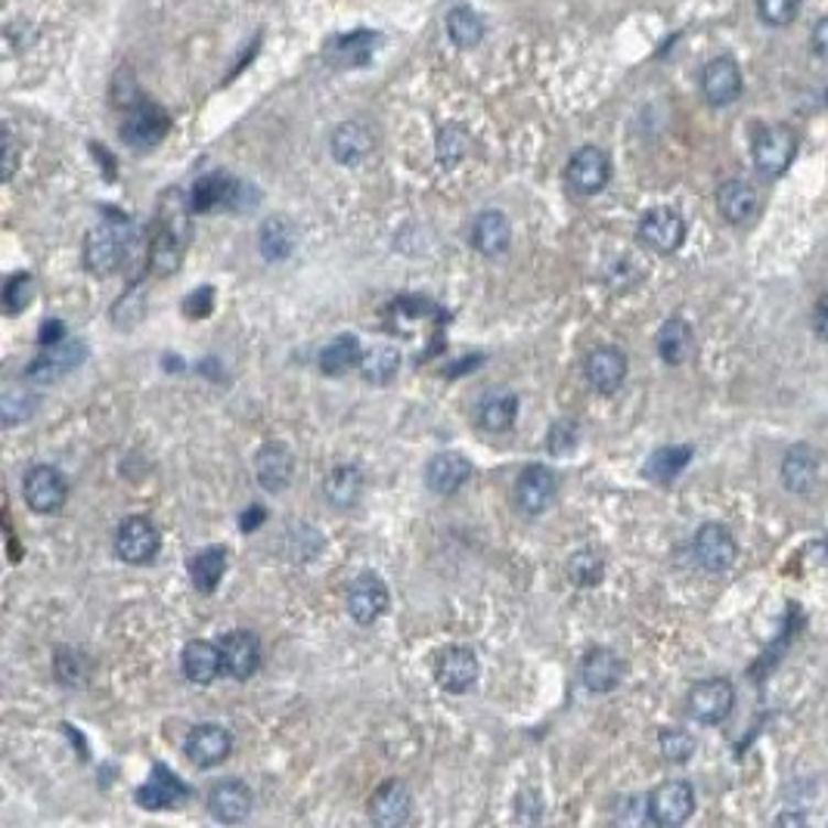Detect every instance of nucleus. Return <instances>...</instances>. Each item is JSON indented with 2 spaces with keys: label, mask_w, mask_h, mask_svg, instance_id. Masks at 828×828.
I'll list each match as a JSON object with an SVG mask.
<instances>
[{
  "label": "nucleus",
  "mask_w": 828,
  "mask_h": 828,
  "mask_svg": "<svg viewBox=\"0 0 828 828\" xmlns=\"http://www.w3.org/2000/svg\"><path fill=\"white\" fill-rule=\"evenodd\" d=\"M810 44H813V53H816V56H819L822 63H828V17L816 22Z\"/></svg>",
  "instance_id": "nucleus-51"
},
{
  "label": "nucleus",
  "mask_w": 828,
  "mask_h": 828,
  "mask_svg": "<svg viewBox=\"0 0 828 828\" xmlns=\"http://www.w3.org/2000/svg\"><path fill=\"white\" fill-rule=\"evenodd\" d=\"M742 68L732 56H717L701 68V94L710 106H732L742 97Z\"/></svg>",
  "instance_id": "nucleus-20"
},
{
  "label": "nucleus",
  "mask_w": 828,
  "mask_h": 828,
  "mask_svg": "<svg viewBox=\"0 0 828 828\" xmlns=\"http://www.w3.org/2000/svg\"><path fill=\"white\" fill-rule=\"evenodd\" d=\"M568 184L580 196H596L602 193L611 181V159L599 146H580L571 162H568Z\"/></svg>",
  "instance_id": "nucleus-15"
},
{
  "label": "nucleus",
  "mask_w": 828,
  "mask_h": 828,
  "mask_svg": "<svg viewBox=\"0 0 828 828\" xmlns=\"http://www.w3.org/2000/svg\"><path fill=\"white\" fill-rule=\"evenodd\" d=\"M292 472H295V457L283 440H271L258 450L254 457V475L261 481V488L271 493L286 491L292 484Z\"/></svg>",
  "instance_id": "nucleus-23"
},
{
  "label": "nucleus",
  "mask_w": 828,
  "mask_h": 828,
  "mask_svg": "<svg viewBox=\"0 0 828 828\" xmlns=\"http://www.w3.org/2000/svg\"><path fill=\"white\" fill-rule=\"evenodd\" d=\"M189 568V580L199 592H215L218 584L224 580V571H227V546H205L199 553H193V558L186 562Z\"/></svg>",
  "instance_id": "nucleus-32"
},
{
  "label": "nucleus",
  "mask_w": 828,
  "mask_h": 828,
  "mask_svg": "<svg viewBox=\"0 0 828 828\" xmlns=\"http://www.w3.org/2000/svg\"><path fill=\"white\" fill-rule=\"evenodd\" d=\"M695 813V792L689 782L683 778H671L658 785L649 795V819L661 828H676L683 822H689V816Z\"/></svg>",
  "instance_id": "nucleus-9"
},
{
  "label": "nucleus",
  "mask_w": 828,
  "mask_h": 828,
  "mask_svg": "<svg viewBox=\"0 0 828 828\" xmlns=\"http://www.w3.org/2000/svg\"><path fill=\"white\" fill-rule=\"evenodd\" d=\"M636 237L643 242L649 252L655 254H674L683 242H686V220L676 208H652L645 211L640 227H636Z\"/></svg>",
  "instance_id": "nucleus-8"
},
{
  "label": "nucleus",
  "mask_w": 828,
  "mask_h": 828,
  "mask_svg": "<svg viewBox=\"0 0 828 828\" xmlns=\"http://www.w3.org/2000/svg\"><path fill=\"white\" fill-rule=\"evenodd\" d=\"M447 34H450V41L457 47L472 51V47L481 44V37H484V19L478 17L475 10H469V7H457L447 17Z\"/></svg>",
  "instance_id": "nucleus-41"
},
{
  "label": "nucleus",
  "mask_w": 828,
  "mask_h": 828,
  "mask_svg": "<svg viewBox=\"0 0 828 828\" xmlns=\"http://www.w3.org/2000/svg\"><path fill=\"white\" fill-rule=\"evenodd\" d=\"M389 587H385V580L375 575V571L357 575L355 580H351V587H348V599H345L348 614H351L360 627L375 624V621L389 611Z\"/></svg>",
  "instance_id": "nucleus-12"
},
{
  "label": "nucleus",
  "mask_w": 828,
  "mask_h": 828,
  "mask_svg": "<svg viewBox=\"0 0 828 828\" xmlns=\"http://www.w3.org/2000/svg\"><path fill=\"white\" fill-rule=\"evenodd\" d=\"M184 676L196 686H208L224 674V658H220V645L208 643V640H189L184 645Z\"/></svg>",
  "instance_id": "nucleus-29"
},
{
  "label": "nucleus",
  "mask_w": 828,
  "mask_h": 828,
  "mask_svg": "<svg viewBox=\"0 0 828 828\" xmlns=\"http://www.w3.org/2000/svg\"><path fill=\"white\" fill-rule=\"evenodd\" d=\"M568 577L575 580L577 587H599L602 577H606V562L592 549H577L571 562H568Z\"/></svg>",
  "instance_id": "nucleus-42"
},
{
  "label": "nucleus",
  "mask_w": 828,
  "mask_h": 828,
  "mask_svg": "<svg viewBox=\"0 0 828 828\" xmlns=\"http://www.w3.org/2000/svg\"><path fill=\"white\" fill-rule=\"evenodd\" d=\"M655 348H658V357L667 367H683V363L695 355L693 326L683 320V317H671V320L658 329Z\"/></svg>",
  "instance_id": "nucleus-31"
},
{
  "label": "nucleus",
  "mask_w": 828,
  "mask_h": 828,
  "mask_svg": "<svg viewBox=\"0 0 828 828\" xmlns=\"http://www.w3.org/2000/svg\"><path fill=\"white\" fill-rule=\"evenodd\" d=\"M661 744V754H664V761L671 763H686L695 754V739L686 732V729H661L658 736Z\"/></svg>",
  "instance_id": "nucleus-44"
},
{
  "label": "nucleus",
  "mask_w": 828,
  "mask_h": 828,
  "mask_svg": "<svg viewBox=\"0 0 828 828\" xmlns=\"http://www.w3.org/2000/svg\"><path fill=\"white\" fill-rule=\"evenodd\" d=\"M171 119L162 106H155L146 97H137L124 106V119H121V140L134 150H153L168 134Z\"/></svg>",
  "instance_id": "nucleus-3"
},
{
  "label": "nucleus",
  "mask_w": 828,
  "mask_h": 828,
  "mask_svg": "<svg viewBox=\"0 0 828 828\" xmlns=\"http://www.w3.org/2000/svg\"><path fill=\"white\" fill-rule=\"evenodd\" d=\"M34 295V276L32 273H13L3 286V310L10 317H17L22 307L32 302Z\"/></svg>",
  "instance_id": "nucleus-46"
},
{
  "label": "nucleus",
  "mask_w": 828,
  "mask_h": 828,
  "mask_svg": "<svg viewBox=\"0 0 828 828\" xmlns=\"http://www.w3.org/2000/svg\"><path fill=\"white\" fill-rule=\"evenodd\" d=\"M778 822H795V826H804V822H807V816H804V813H785V816H778Z\"/></svg>",
  "instance_id": "nucleus-56"
},
{
  "label": "nucleus",
  "mask_w": 828,
  "mask_h": 828,
  "mask_svg": "<svg viewBox=\"0 0 828 828\" xmlns=\"http://www.w3.org/2000/svg\"><path fill=\"white\" fill-rule=\"evenodd\" d=\"M360 372L372 385H389L391 379L401 372V351L394 345H372L370 351H363Z\"/></svg>",
  "instance_id": "nucleus-40"
},
{
  "label": "nucleus",
  "mask_w": 828,
  "mask_h": 828,
  "mask_svg": "<svg viewBox=\"0 0 828 828\" xmlns=\"http://www.w3.org/2000/svg\"><path fill=\"white\" fill-rule=\"evenodd\" d=\"M584 375L592 385V391L599 394H614V391L624 385L627 379V355L614 345H602V348H592L587 360H584Z\"/></svg>",
  "instance_id": "nucleus-22"
},
{
  "label": "nucleus",
  "mask_w": 828,
  "mask_h": 828,
  "mask_svg": "<svg viewBox=\"0 0 828 828\" xmlns=\"http://www.w3.org/2000/svg\"><path fill=\"white\" fill-rule=\"evenodd\" d=\"M137 804L143 810H171V807H181L186 797H189V788L186 782L177 773H171L165 763H155L153 776L146 785L137 788Z\"/></svg>",
  "instance_id": "nucleus-21"
},
{
  "label": "nucleus",
  "mask_w": 828,
  "mask_h": 828,
  "mask_svg": "<svg viewBox=\"0 0 828 828\" xmlns=\"http://www.w3.org/2000/svg\"><path fill=\"white\" fill-rule=\"evenodd\" d=\"M63 333H66V326H63L59 320L44 323V326H41V336H37V341H41L44 348H47V345H59V341H63Z\"/></svg>",
  "instance_id": "nucleus-54"
},
{
  "label": "nucleus",
  "mask_w": 828,
  "mask_h": 828,
  "mask_svg": "<svg viewBox=\"0 0 828 828\" xmlns=\"http://www.w3.org/2000/svg\"><path fill=\"white\" fill-rule=\"evenodd\" d=\"M56 676H59L63 686H81L87 676L85 655H78L72 649H59L56 652Z\"/></svg>",
  "instance_id": "nucleus-48"
},
{
  "label": "nucleus",
  "mask_w": 828,
  "mask_h": 828,
  "mask_svg": "<svg viewBox=\"0 0 828 828\" xmlns=\"http://www.w3.org/2000/svg\"><path fill=\"white\" fill-rule=\"evenodd\" d=\"M128 252V218L106 208L102 220L85 237V268L94 276H112Z\"/></svg>",
  "instance_id": "nucleus-1"
},
{
  "label": "nucleus",
  "mask_w": 828,
  "mask_h": 828,
  "mask_svg": "<svg viewBox=\"0 0 828 828\" xmlns=\"http://www.w3.org/2000/svg\"><path fill=\"white\" fill-rule=\"evenodd\" d=\"M205 807L211 813V819H218L224 826H237L242 819H249L252 813V788L239 778H224L208 788Z\"/></svg>",
  "instance_id": "nucleus-17"
},
{
  "label": "nucleus",
  "mask_w": 828,
  "mask_h": 828,
  "mask_svg": "<svg viewBox=\"0 0 828 828\" xmlns=\"http://www.w3.org/2000/svg\"><path fill=\"white\" fill-rule=\"evenodd\" d=\"M580 440V432H577L575 420H556L549 435H546V450L553 457H568Z\"/></svg>",
  "instance_id": "nucleus-47"
},
{
  "label": "nucleus",
  "mask_w": 828,
  "mask_h": 828,
  "mask_svg": "<svg viewBox=\"0 0 828 828\" xmlns=\"http://www.w3.org/2000/svg\"><path fill=\"white\" fill-rule=\"evenodd\" d=\"M184 754L193 766L211 770V766H218L233 754V736H230V729H224L220 723H199V727L189 729Z\"/></svg>",
  "instance_id": "nucleus-13"
},
{
  "label": "nucleus",
  "mask_w": 828,
  "mask_h": 828,
  "mask_svg": "<svg viewBox=\"0 0 828 828\" xmlns=\"http://www.w3.org/2000/svg\"><path fill=\"white\" fill-rule=\"evenodd\" d=\"M478 676H481V664H478V655H475L469 645H450L435 661V679H438V686L444 693H472Z\"/></svg>",
  "instance_id": "nucleus-11"
},
{
  "label": "nucleus",
  "mask_w": 828,
  "mask_h": 828,
  "mask_svg": "<svg viewBox=\"0 0 828 828\" xmlns=\"http://www.w3.org/2000/svg\"><path fill=\"white\" fill-rule=\"evenodd\" d=\"M254 193L252 186L242 184L237 177H230V174H205L199 177L196 184H193V193H189V208H193V215H208V211H215V208H230V211H242V208H249L254 205Z\"/></svg>",
  "instance_id": "nucleus-2"
},
{
  "label": "nucleus",
  "mask_w": 828,
  "mask_h": 828,
  "mask_svg": "<svg viewBox=\"0 0 828 828\" xmlns=\"http://www.w3.org/2000/svg\"><path fill=\"white\" fill-rule=\"evenodd\" d=\"M211 307H215V288L203 286L196 288V292H189L184 302V314L189 320H203L211 314Z\"/></svg>",
  "instance_id": "nucleus-50"
},
{
  "label": "nucleus",
  "mask_w": 828,
  "mask_h": 828,
  "mask_svg": "<svg viewBox=\"0 0 828 828\" xmlns=\"http://www.w3.org/2000/svg\"><path fill=\"white\" fill-rule=\"evenodd\" d=\"M323 493L336 509L357 506V500L363 497V472L357 466H336L323 484Z\"/></svg>",
  "instance_id": "nucleus-37"
},
{
  "label": "nucleus",
  "mask_w": 828,
  "mask_h": 828,
  "mask_svg": "<svg viewBox=\"0 0 828 828\" xmlns=\"http://www.w3.org/2000/svg\"><path fill=\"white\" fill-rule=\"evenodd\" d=\"M220 658H224V674L230 679L246 683L249 676L258 674L261 667V640L252 630H233L220 640Z\"/></svg>",
  "instance_id": "nucleus-18"
},
{
  "label": "nucleus",
  "mask_w": 828,
  "mask_h": 828,
  "mask_svg": "<svg viewBox=\"0 0 828 828\" xmlns=\"http://www.w3.org/2000/svg\"><path fill=\"white\" fill-rule=\"evenodd\" d=\"M693 556L705 571L720 575V571H727L729 565L736 562V556H739V543H736V537H732V531H729L727 524L708 522L695 531Z\"/></svg>",
  "instance_id": "nucleus-10"
},
{
  "label": "nucleus",
  "mask_w": 828,
  "mask_h": 828,
  "mask_svg": "<svg viewBox=\"0 0 828 828\" xmlns=\"http://www.w3.org/2000/svg\"><path fill=\"white\" fill-rule=\"evenodd\" d=\"M689 717L695 723H705V727H713V723H723L729 713H732V705H736V686L723 679V676H710V679H701L689 689Z\"/></svg>",
  "instance_id": "nucleus-7"
},
{
  "label": "nucleus",
  "mask_w": 828,
  "mask_h": 828,
  "mask_svg": "<svg viewBox=\"0 0 828 828\" xmlns=\"http://www.w3.org/2000/svg\"><path fill=\"white\" fill-rule=\"evenodd\" d=\"M34 406H37V397L29 389L3 391V397H0V420H3L7 428H13V425L25 423L32 416Z\"/></svg>",
  "instance_id": "nucleus-43"
},
{
  "label": "nucleus",
  "mask_w": 828,
  "mask_h": 828,
  "mask_svg": "<svg viewBox=\"0 0 828 828\" xmlns=\"http://www.w3.org/2000/svg\"><path fill=\"white\" fill-rule=\"evenodd\" d=\"M717 208H720V218L732 224V227H742L748 220L758 215L761 208V196L758 189L744 181H727V184L717 189Z\"/></svg>",
  "instance_id": "nucleus-28"
},
{
  "label": "nucleus",
  "mask_w": 828,
  "mask_h": 828,
  "mask_svg": "<svg viewBox=\"0 0 828 828\" xmlns=\"http://www.w3.org/2000/svg\"><path fill=\"white\" fill-rule=\"evenodd\" d=\"M367 813H370V819L379 828L404 826L406 819H410V813H413V795H410L406 782H401V778L382 782V785L372 792Z\"/></svg>",
  "instance_id": "nucleus-19"
},
{
  "label": "nucleus",
  "mask_w": 828,
  "mask_h": 828,
  "mask_svg": "<svg viewBox=\"0 0 828 828\" xmlns=\"http://www.w3.org/2000/svg\"><path fill=\"white\" fill-rule=\"evenodd\" d=\"M298 242V230L295 224L283 215H273L261 224V233H258V246H261V254L268 261H286L292 249Z\"/></svg>",
  "instance_id": "nucleus-35"
},
{
  "label": "nucleus",
  "mask_w": 828,
  "mask_h": 828,
  "mask_svg": "<svg viewBox=\"0 0 828 828\" xmlns=\"http://www.w3.org/2000/svg\"><path fill=\"white\" fill-rule=\"evenodd\" d=\"M469 478H472V462L462 454H438L425 466V484H428V491L440 493V497L457 493Z\"/></svg>",
  "instance_id": "nucleus-25"
},
{
  "label": "nucleus",
  "mask_w": 828,
  "mask_h": 828,
  "mask_svg": "<svg viewBox=\"0 0 828 828\" xmlns=\"http://www.w3.org/2000/svg\"><path fill=\"white\" fill-rule=\"evenodd\" d=\"M627 667L624 661L618 658L611 649H590L584 661H580V679L584 686L596 695L614 693L624 679Z\"/></svg>",
  "instance_id": "nucleus-24"
},
{
  "label": "nucleus",
  "mask_w": 828,
  "mask_h": 828,
  "mask_svg": "<svg viewBox=\"0 0 828 828\" xmlns=\"http://www.w3.org/2000/svg\"><path fill=\"white\" fill-rule=\"evenodd\" d=\"M519 420V397L515 391H491L478 404V425L491 435H503Z\"/></svg>",
  "instance_id": "nucleus-33"
},
{
  "label": "nucleus",
  "mask_w": 828,
  "mask_h": 828,
  "mask_svg": "<svg viewBox=\"0 0 828 828\" xmlns=\"http://www.w3.org/2000/svg\"><path fill=\"white\" fill-rule=\"evenodd\" d=\"M375 34L367 32V29H360V32L351 34H341L336 37L333 44H329V51H326V59L333 63V66L341 68H355V66H367L372 59V47H375Z\"/></svg>",
  "instance_id": "nucleus-34"
},
{
  "label": "nucleus",
  "mask_w": 828,
  "mask_h": 828,
  "mask_svg": "<svg viewBox=\"0 0 828 828\" xmlns=\"http://www.w3.org/2000/svg\"><path fill=\"white\" fill-rule=\"evenodd\" d=\"M469 153V134L459 128V124H447V128H440L438 134V159L444 168H450V165H457L462 155Z\"/></svg>",
  "instance_id": "nucleus-45"
},
{
  "label": "nucleus",
  "mask_w": 828,
  "mask_h": 828,
  "mask_svg": "<svg viewBox=\"0 0 828 828\" xmlns=\"http://www.w3.org/2000/svg\"><path fill=\"white\" fill-rule=\"evenodd\" d=\"M556 491V472L549 466H543V462H531V466H524L519 481H515V503H519L524 515H541V512L553 506Z\"/></svg>",
  "instance_id": "nucleus-16"
},
{
  "label": "nucleus",
  "mask_w": 828,
  "mask_h": 828,
  "mask_svg": "<svg viewBox=\"0 0 828 828\" xmlns=\"http://www.w3.org/2000/svg\"><path fill=\"white\" fill-rule=\"evenodd\" d=\"M162 549V534L153 519L128 515L116 531V556L128 565H150Z\"/></svg>",
  "instance_id": "nucleus-5"
},
{
  "label": "nucleus",
  "mask_w": 828,
  "mask_h": 828,
  "mask_svg": "<svg viewBox=\"0 0 828 828\" xmlns=\"http://www.w3.org/2000/svg\"><path fill=\"white\" fill-rule=\"evenodd\" d=\"M758 10H761V19L766 25H776V29H785L792 25L800 10V0H758Z\"/></svg>",
  "instance_id": "nucleus-49"
},
{
  "label": "nucleus",
  "mask_w": 828,
  "mask_h": 828,
  "mask_svg": "<svg viewBox=\"0 0 828 828\" xmlns=\"http://www.w3.org/2000/svg\"><path fill=\"white\" fill-rule=\"evenodd\" d=\"M363 360V348L355 333H341L320 351V372L323 375H345Z\"/></svg>",
  "instance_id": "nucleus-36"
},
{
  "label": "nucleus",
  "mask_w": 828,
  "mask_h": 828,
  "mask_svg": "<svg viewBox=\"0 0 828 828\" xmlns=\"http://www.w3.org/2000/svg\"><path fill=\"white\" fill-rule=\"evenodd\" d=\"M85 341H59V345H47V348L25 367V379H29V382H59V379H66L68 372L78 370V367L85 363Z\"/></svg>",
  "instance_id": "nucleus-14"
},
{
  "label": "nucleus",
  "mask_w": 828,
  "mask_h": 828,
  "mask_svg": "<svg viewBox=\"0 0 828 828\" xmlns=\"http://www.w3.org/2000/svg\"><path fill=\"white\" fill-rule=\"evenodd\" d=\"M19 165V146H17V137L13 131L7 128V165H3V181H13V174H17Z\"/></svg>",
  "instance_id": "nucleus-53"
},
{
  "label": "nucleus",
  "mask_w": 828,
  "mask_h": 828,
  "mask_svg": "<svg viewBox=\"0 0 828 828\" xmlns=\"http://www.w3.org/2000/svg\"><path fill=\"white\" fill-rule=\"evenodd\" d=\"M512 242V224L503 211H481L472 224V246L475 252H481L484 258H497L503 254Z\"/></svg>",
  "instance_id": "nucleus-30"
},
{
  "label": "nucleus",
  "mask_w": 828,
  "mask_h": 828,
  "mask_svg": "<svg viewBox=\"0 0 828 828\" xmlns=\"http://www.w3.org/2000/svg\"><path fill=\"white\" fill-rule=\"evenodd\" d=\"M689 459H693V447H686V444H679V447H661V450H655L652 457L645 459L643 475L645 478H652V481H658V484H671L676 475L689 466Z\"/></svg>",
  "instance_id": "nucleus-39"
},
{
  "label": "nucleus",
  "mask_w": 828,
  "mask_h": 828,
  "mask_svg": "<svg viewBox=\"0 0 828 828\" xmlns=\"http://www.w3.org/2000/svg\"><path fill=\"white\" fill-rule=\"evenodd\" d=\"M782 484L792 493H810L819 484V454L807 444L792 447L782 459Z\"/></svg>",
  "instance_id": "nucleus-27"
},
{
  "label": "nucleus",
  "mask_w": 828,
  "mask_h": 828,
  "mask_svg": "<svg viewBox=\"0 0 828 828\" xmlns=\"http://www.w3.org/2000/svg\"><path fill=\"white\" fill-rule=\"evenodd\" d=\"M372 146H375L372 131L360 121H345L329 137V153L338 165H360L372 153Z\"/></svg>",
  "instance_id": "nucleus-26"
},
{
  "label": "nucleus",
  "mask_w": 828,
  "mask_h": 828,
  "mask_svg": "<svg viewBox=\"0 0 828 828\" xmlns=\"http://www.w3.org/2000/svg\"><path fill=\"white\" fill-rule=\"evenodd\" d=\"M261 522H264V509L249 506V512H242V519H239V527H242L246 534H252V531H258V524Z\"/></svg>",
  "instance_id": "nucleus-55"
},
{
  "label": "nucleus",
  "mask_w": 828,
  "mask_h": 828,
  "mask_svg": "<svg viewBox=\"0 0 828 828\" xmlns=\"http://www.w3.org/2000/svg\"><path fill=\"white\" fill-rule=\"evenodd\" d=\"M22 497L25 506L37 515H53L66 506L68 481L56 466H32L22 478Z\"/></svg>",
  "instance_id": "nucleus-6"
},
{
  "label": "nucleus",
  "mask_w": 828,
  "mask_h": 828,
  "mask_svg": "<svg viewBox=\"0 0 828 828\" xmlns=\"http://www.w3.org/2000/svg\"><path fill=\"white\" fill-rule=\"evenodd\" d=\"M751 155H754V168L761 171L763 177H778L785 171L792 168L797 155V137L792 128L785 124H770V128H761L754 134V146H751Z\"/></svg>",
  "instance_id": "nucleus-4"
},
{
  "label": "nucleus",
  "mask_w": 828,
  "mask_h": 828,
  "mask_svg": "<svg viewBox=\"0 0 828 828\" xmlns=\"http://www.w3.org/2000/svg\"><path fill=\"white\" fill-rule=\"evenodd\" d=\"M186 246L177 242L174 237H168L165 230L155 227L153 239H150V252H146V268L153 271V276H171V273L181 271V258H184Z\"/></svg>",
  "instance_id": "nucleus-38"
},
{
  "label": "nucleus",
  "mask_w": 828,
  "mask_h": 828,
  "mask_svg": "<svg viewBox=\"0 0 828 828\" xmlns=\"http://www.w3.org/2000/svg\"><path fill=\"white\" fill-rule=\"evenodd\" d=\"M813 329H816V336L828 341V295H822L816 307H813Z\"/></svg>",
  "instance_id": "nucleus-52"
}]
</instances>
